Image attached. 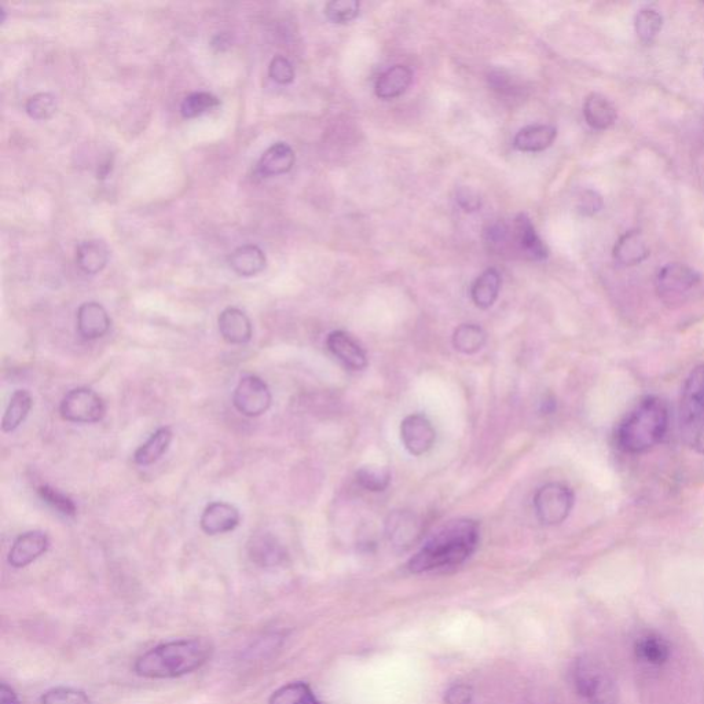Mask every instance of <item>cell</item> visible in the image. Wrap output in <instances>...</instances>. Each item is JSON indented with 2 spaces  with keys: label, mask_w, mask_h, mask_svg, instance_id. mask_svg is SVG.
I'll return each instance as SVG.
<instances>
[{
  "label": "cell",
  "mask_w": 704,
  "mask_h": 704,
  "mask_svg": "<svg viewBox=\"0 0 704 704\" xmlns=\"http://www.w3.org/2000/svg\"><path fill=\"white\" fill-rule=\"evenodd\" d=\"M295 152L288 143L277 142L260 157L258 172L264 178L286 174L295 165Z\"/></svg>",
  "instance_id": "cell-18"
},
{
  "label": "cell",
  "mask_w": 704,
  "mask_h": 704,
  "mask_svg": "<svg viewBox=\"0 0 704 704\" xmlns=\"http://www.w3.org/2000/svg\"><path fill=\"white\" fill-rule=\"evenodd\" d=\"M0 704H20L16 692L3 682L0 685Z\"/></svg>",
  "instance_id": "cell-43"
},
{
  "label": "cell",
  "mask_w": 704,
  "mask_h": 704,
  "mask_svg": "<svg viewBox=\"0 0 704 704\" xmlns=\"http://www.w3.org/2000/svg\"><path fill=\"white\" fill-rule=\"evenodd\" d=\"M219 332L229 344H247L252 339L251 319L237 307H227L218 319Z\"/></svg>",
  "instance_id": "cell-17"
},
{
  "label": "cell",
  "mask_w": 704,
  "mask_h": 704,
  "mask_svg": "<svg viewBox=\"0 0 704 704\" xmlns=\"http://www.w3.org/2000/svg\"><path fill=\"white\" fill-rule=\"evenodd\" d=\"M586 123L594 130H607L616 120V109L607 98L590 94L583 105Z\"/></svg>",
  "instance_id": "cell-25"
},
{
  "label": "cell",
  "mask_w": 704,
  "mask_h": 704,
  "mask_svg": "<svg viewBox=\"0 0 704 704\" xmlns=\"http://www.w3.org/2000/svg\"><path fill=\"white\" fill-rule=\"evenodd\" d=\"M110 317L102 304L88 302L77 311V332L86 340L104 337L110 329Z\"/></svg>",
  "instance_id": "cell-14"
},
{
  "label": "cell",
  "mask_w": 704,
  "mask_h": 704,
  "mask_svg": "<svg viewBox=\"0 0 704 704\" xmlns=\"http://www.w3.org/2000/svg\"><path fill=\"white\" fill-rule=\"evenodd\" d=\"M219 105V98L215 97L214 94L200 91V93L190 94L189 97L183 99L181 113L185 119H194V117L211 112V110L218 108Z\"/></svg>",
  "instance_id": "cell-33"
},
{
  "label": "cell",
  "mask_w": 704,
  "mask_h": 704,
  "mask_svg": "<svg viewBox=\"0 0 704 704\" xmlns=\"http://www.w3.org/2000/svg\"><path fill=\"white\" fill-rule=\"evenodd\" d=\"M271 401L269 385L255 374L242 377L234 390L233 405L247 417L262 416L270 409Z\"/></svg>",
  "instance_id": "cell-9"
},
{
  "label": "cell",
  "mask_w": 704,
  "mask_h": 704,
  "mask_svg": "<svg viewBox=\"0 0 704 704\" xmlns=\"http://www.w3.org/2000/svg\"><path fill=\"white\" fill-rule=\"evenodd\" d=\"M486 340V332L479 325L464 324L454 330L453 346L462 354H475L482 350Z\"/></svg>",
  "instance_id": "cell-30"
},
{
  "label": "cell",
  "mask_w": 704,
  "mask_h": 704,
  "mask_svg": "<svg viewBox=\"0 0 704 704\" xmlns=\"http://www.w3.org/2000/svg\"><path fill=\"white\" fill-rule=\"evenodd\" d=\"M269 75L278 84H291L295 80V69L288 58L277 55L270 62Z\"/></svg>",
  "instance_id": "cell-39"
},
{
  "label": "cell",
  "mask_w": 704,
  "mask_h": 704,
  "mask_svg": "<svg viewBox=\"0 0 704 704\" xmlns=\"http://www.w3.org/2000/svg\"><path fill=\"white\" fill-rule=\"evenodd\" d=\"M174 438V434L168 427L157 429L156 432L141 447H138L134 454V461L138 465H152L160 460L161 457L170 449V445Z\"/></svg>",
  "instance_id": "cell-27"
},
{
  "label": "cell",
  "mask_w": 704,
  "mask_h": 704,
  "mask_svg": "<svg viewBox=\"0 0 704 704\" xmlns=\"http://www.w3.org/2000/svg\"><path fill=\"white\" fill-rule=\"evenodd\" d=\"M670 412L666 401L659 396H645L616 431V442L630 454L654 449L665 438L669 429Z\"/></svg>",
  "instance_id": "cell-3"
},
{
  "label": "cell",
  "mask_w": 704,
  "mask_h": 704,
  "mask_svg": "<svg viewBox=\"0 0 704 704\" xmlns=\"http://www.w3.org/2000/svg\"><path fill=\"white\" fill-rule=\"evenodd\" d=\"M109 262V249L105 242L88 240L77 247L76 263L83 273L94 275L101 273Z\"/></svg>",
  "instance_id": "cell-23"
},
{
  "label": "cell",
  "mask_w": 704,
  "mask_h": 704,
  "mask_svg": "<svg viewBox=\"0 0 704 704\" xmlns=\"http://www.w3.org/2000/svg\"><path fill=\"white\" fill-rule=\"evenodd\" d=\"M513 238L523 255L530 260H544L549 251L545 242L539 238L531 219L526 214H519L513 222Z\"/></svg>",
  "instance_id": "cell-16"
},
{
  "label": "cell",
  "mask_w": 704,
  "mask_h": 704,
  "mask_svg": "<svg viewBox=\"0 0 704 704\" xmlns=\"http://www.w3.org/2000/svg\"><path fill=\"white\" fill-rule=\"evenodd\" d=\"M40 704H90V699L79 689L58 687L44 693Z\"/></svg>",
  "instance_id": "cell-38"
},
{
  "label": "cell",
  "mask_w": 704,
  "mask_h": 704,
  "mask_svg": "<svg viewBox=\"0 0 704 704\" xmlns=\"http://www.w3.org/2000/svg\"><path fill=\"white\" fill-rule=\"evenodd\" d=\"M387 537L396 548H409L417 541L421 534V522L414 513L409 511H395L388 516Z\"/></svg>",
  "instance_id": "cell-13"
},
{
  "label": "cell",
  "mask_w": 704,
  "mask_h": 704,
  "mask_svg": "<svg viewBox=\"0 0 704 704\" xmlns=\"http://www.w3.org/2000/svg\"><path fill=\"white\" fill-rule=\"evenodd\" d=\"M357 0H333L325 7L326 17L335 24H348L359 16Z\"/></svg>",
  "instance_id": "cell-36"
},
{
  "label": "cell",
  "mask_w": 704,
  "mask_h": 704,
  "mask_svg": "<svg viewBox=\"0 0 704 704\" xmlns=\"http://www.w3.org/2000/svg\"><path fill=\"white\" fill-rule=\"evenodd\" d=\"M401 439L412 456H423L435 445L436 431L424 414H410L402 421Z\"/></svg>",
  "instance_id": "cell-10"
},
{
  "label": "cell",
  "mask_w": 704,
  "mask_h": 704,
  "mask_svg": "<svg viewBox=\"0 0 704 704\" xmlns=\"http://www.w3.org/2000/svg\"><path fill=\"white\" fill-rule=\"evenodd\" d=\"M557 137V130L548 124H535L517 132L513 146L520 152L537 153L550 148Z\"/></svg>",
  "instance_id": "cell-20"
},
{
  "label": "cell",
  "mask_w": 704,
  "mask_h": 704,
  "mask_svg": "<svg viewBox=\"0 0 704 704\" xmlns=\"http://www.w3.org/2000/svg\"><path fill=\"white\" fill-rule=\"evenodd\" d=\"M578 692L589 704H618V692L610 673L597 660H578L574 670Z\"/></svg>",
  "instance_id": "cell-5"
},
{
  "label": "cell",
  "mask_w": 704,
  "mask_h": 704,
  "mask_svg": "<svg viewBox=\"0 0 704 704\" xmlns=\"http://www.w3.org/2000/svg\"><path fill=\"white\" fill-rule=\"evenodd\" d=\"M634 651L641 662L651 666L665 665L671 654L669 643L658 634H647L638 638Z\"/></svg>",
  "instance_id": "cell-28"
},
{
  "label": "cell",
  "mask_w": 704,
  "mask_h": 704,
  "mask_svg": "<svg viewBox=\"0 0 704 704\" xmlns=\"http://www.w3.org/2000/svg\"><path fill=\"white\" fill-rule=\"evenodd\" d=\"M662 16L651 9L641 10L636 17V32L638 38L645 43H651L662 29Z\"/></svg>",
  "instance_id": "cell-34"
},
{
  "label": "cell",
  "mask_w": 704,
  "mask_h": 704,
  "mask_svg": "<svg viewBox=\"0 0 704 704\" xmlns=\"http://www.w3.org/2000/svg\"><path fill=\"white\" fill-rule=\"evenodd\" d=\"M32 409V396L28 391L17 390L11 395L9 406L2 420V431L13 432L20 427Z\"/></svg>",
  "instance_id": "cell-29"
},
{
  "label": "cell",
  "mask_w": 704,
  "mask_h": 704,
  "mask_svg": "<svg viewBox=\"0 0 704 704\" xmlns=\"http://www.w3.org/2000/svg\"><path fill=\"white\" fill-rule=\"evenodd\" d=\"M241 516L236 506L227 502H212L201 515V530L208 535H219L236 530Z\"/></svg>",
  "instance_id": "cell-12"
},
{
  "label": "cell",
  "mask_w": 704,
  "mask_h": 704,
  "mask_svg": "<svg viewBox=\"0 0 704 704\" xmlns=\"http://www.w3.org/2000/svg\"><path fill=\"white\" fill-rule=\"evenodd\" d=\"M501 274L495 269H487L476 278L471 288V297L476 307L490 308L497 302L501 291Z\"/></svg>",
  "instance_id": "cell-26"
},
{
  "label": "cell",
  "mask_w": 704,
  "mask_h": 704,
  "mask_svg": "<svg viewBox=\"0 0 704 704\" xmlns=\"http://www.w3.org/2000/svg\"><path fill=\"white\" fill-rule=\"evenodd\" d=\"M699 274L685 264L671 263L659 271L656 278V291L660 299L669 306H676L687 299L689 293L698 286Z\"/></svg>",
  "instance_id": "cell-7"
},
{
  "label": "cell",
  "mask_w": 704,
  "mask_h": 704,
  "mask_svg": "<svg viewBox=\"0 0 704 704\" xmlns=\"http://www.w3.org/2000/svg\"><path fill=\"white\" fill-rule=\"evenodd\" d=\"M680 431L684 442L704 456V363L692 370L682 387Z\"/></svg>",
  "instance_id": "cell-4"
},
{
  "label": "cell",
  "mask_w": 704,
  "mask_h": 704,
  "mask_svg": "<svg viewBox=\"0 0 704 704\" xmlns=\"http://www.w3.org/2000/svg\"><path fill=\"white\" fill-rule=\"evenodd\" d=\"M574 493L563 483H548L534 497L535 513L545 526H557L570 516Z\"/></svg>",
  "instance_id": "cell-6"
},
{
  "label": "cell",
  "mask_w": 704,
  "mask_h": 704,
  "mask_svg": "<svg viewBox=\"0 0 704 704\" xmlns=\"http://www.w3.org/2000/svg\"><path fill=\"white\" fill-rule=\"evenodd\" d=\"M473 698L472 689L467 685H454L445 695L446 704H471Z\"/></svg>",
  "instance_id": "cell-41"
},
{
  "label": "cell",
  "mask_w": 704,
  "mask_h": 704,
  "mask_svg": "<svg viewBox=\"0 0 704 704\" xmlns=\"http://www.w3.org/2000/svg\"><path fill=\"white\" fill-rule=\"evenodd\" d=\"M60 412L69 423L94 424L105 417L106 407L97 392L90 388H76L62 399Z\"/></svg>",
  "instance_id": "cell-8"
},
{
  "label": "cell",
  "mask_w": 704,
  "mask_h": 704,
  "mask_svg": "<svg viewBox=\"0 0 704 704\" xmlns=\"http://www.w3.org/2000/svg\"><path fill=\"white\" fill-rule=\"evenodd\" d=\"M357 479L363 489L380 493L390 486L391 472L387 467H380V465H365L359 469Z\"/></svg>",
  "instance_id": "cell-32"
},
{
  "label": "cell",
  "mask_w": 704,
  "mask_h": 704,
  "mask_svg": "<svg viewBox=\"0 0 704 704\" xmlns=\"http://www.w3.org/2000/svg\"><path fill=\"white\" fill-rule=\"evenodd\" d=\"M269 704H321L304 682H291L271 695Z\"/></svg>",
  "instance_id": "cell-31"
},
{
  "label": "cell",
  "mask_w": 704,
  "mask_h": 704,
  "mask_svg": "<svg viewBox=\"0 0 704 704\" xmlns=\"http://www.w3.org/2000/svg\"><path fill=\"white\" fill-rule=\"evenodd\" d=\"M478 542L479 524L475 520H454L429 539L407 567L413 574H421L460 566L475 552Z\"/></svg>",
  "instance_id": "cell-2"
},
{
  "label": "cell",
  "mask_w": 704,
  "mask_h": 704,
  "mask_svg": "<svg viewBox=\"0 0 704 704\" xmlns=\"http://www.w3.org/2000/svg\"><path fill=\"white\" fill-rule=\"evenodd\" d=\"M648 255L647 242H645L643 234L637 230L626 233L621 240L616 242L614 248V258L623 266H636V264L644 262Z\"/></svg>",
  "instance_id": "cell-22"
},
{
  "label": "cell",
  "mask_w": 704,
  "mask_h": 704,
  "mask_svg": "<svg viewBox=\"0 0 704 704\" xmlns=\"http://www.w3.org/2000/svg\"><path fill=\"white\" fill-rule=\"evenodd\" d=\"M266 263V255L262 249L253 244L242 245L229 256L231 270L241 277H253L262 273Z\"/></svg>",
  "instance_id": "cell-21"
},
{
  "label": "cell",
  "mask_w": 704,
  "mask_h": 704,
  "mask_svg": "<svg viewBox=\"0 0 704 704\" xmlns=\"http://www.w3.org/2000/svg\"><path fill=\"white\" fill-rule=\"evenodd\" d=\"M49 537L42 531H28L14 541L9 552V564L14 568H24L38 560L49 549Z\"/></svg>",
  "instance_id": "cell-11"
},
{
  "label": "cell",
  "mask_w": 704,
  "mask_h": 704,
  "mask_svg": "<svg viewBox=\"0 0 704 704\" xmlns=\"http://www.w3.org/2000/svg\"><path fill=\"white\" fill-rule=\"evenodd\" d=\"M458 204L467 212H475L480 208V198L478 194L469 189H461L457 193Z\"/></svg>",
  "instance_id": "cell-42"
},
{
  "label": "cell",
  "mask_w": 704,
  "mask_h": 704,
  "mask_svg": "<svg viewBox=\"0 0 704 704\" xmlns=\"http://www.w3.org/2000/svg\"><path fill=\"white\" fill-rule=\"evenodd\" d=\"M25 110L35 120H47L57 112V101L50 93H39L28 99Z\"/></svg>",
  "instance_id": "cell-37"
},
{
  "label": "cell",
  "mask_w": 704,
  "mask_h": 704,
  "mask_svg": "<svg viewBox=\"0 0 704 704\" xmlns=\"http://www.w3.org/2000/svg\"><path fill=\"white\" fill-rule=\"evenodd\" d=\"M412 82V69L407 68L405 65H394L384 73H381L374 90H376L377 97L384 99V101H390V99H395L405 94Z\"/></svg>",
  "instance_id": "cell-19"
},
{
  "label": "cell",
  "mask_w": 704,
  "mask_h": 704,
  "mask_svg": "<svg viewBox=\"0 0 704 704\" xmlns=\"http://www.w3.org/2000/svg\"><path fill=\"white\" fill-rule=\"evenodd\" d=\"M38 493L40 498H42L47 505H50L51 508L61 513V515L69 517L76 516L77 508L75 502H73L68 495L61 493V491L54 489V487L47 486V484L40 486Z\"/></svg>",
  "instance_id": "cell-35"
},
{
  "label": "cell",
  "mask_w": 704,
  "mask_h": 704,
  "mask_svg": "<svg viewBox=\"0 0 704 704\" xmlns=\"http://www.w3.org/2000/svg\"><path fill=\"white\" fill-rule=\"evenodd\" d=\"M248 549L253 563L262 567L277 566L285 557L282 546L269 534H258L252 537Z\"/></svg>",
  "instance_id": "cell-24"
},
{
  "label": "cell",
  "mask_w": 704,
  "mask_h": 704,
  "mask_svg": "<svg viewBox=\"0 0 704 704\" xmlns=\"http://www.w3.org/2000/svg\"><path fill=\"white\" fill-rule=\"evenodd\" d=\"M326 346L340 362H343L351 370H363L368 366L366 352L362 350L357 341L343 330L330 333L328 340H326Z\"/></svg>",
  "instance_id": "cell-15"
},
{
  "label": "cell",
  "mask_w": 704,
  "mask_h": 704,
  "mask_svg": "<svg viewBox=\"0 0 704 704\" xmlns=\"http://www.w3.org/2000/svg\"><path fill=\"white\" fill-rule=\"evenodd\" d=\"M214 654V645L207 638L194 637L157 645L139 656L135 673L152 680H170L193 673L203 667Z\"/></svg>",
  "instance_id": "cell-1"
},
{
  "label": "cell",
  "mask_w": 704,
  "mask_h": 704,
  "mask_svg": "<svg viewBox=\"0 0 704 704\" xmlns=\"http://www.w3.org/2000/svg\"><path fill=\"white\" fill-rule=\"evenodd\" d=\"M603 208V198L593 190H586L578 200V211L582 215L592 216Z\"/></svg>",
  "instance_id": "cell-40"
}]
</instances>
